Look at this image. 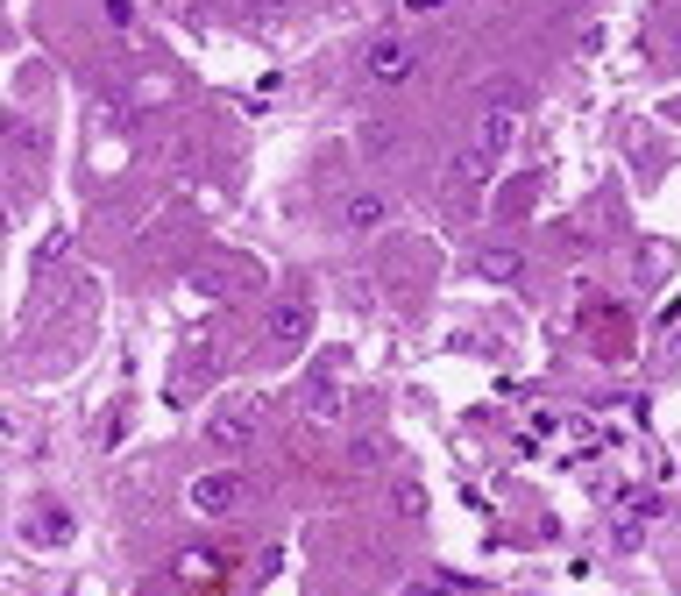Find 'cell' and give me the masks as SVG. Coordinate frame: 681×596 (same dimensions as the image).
Instances as JSON below:
<instances>
[{"label":"cell","mask_w":681,"mask_h":596,"mask_svg":"<svg viewBox=\"0 0 681 596\" xmlns=\"http://www.w3.org/2000/svg\"><path fill=\"white\" fill-rule=\"evenodd\" d=\"M412 71H419V50L405 36H384V43L362 50V79H376V86H405Z\"/></svg>","instance_id":"obj_1"},{"label":"cell","mask_w":681,"mask_h":596,"mask_svg":"<svg viewBox=\"0 0 681 596\" xmlns=\"http://www.w3.org/2000/svg\"><path fill=\"white\" fill-rule=\"evenodd\" d=\"M511 135H518V100H490L483 107V121H476V149H483V157H504V149H511Z\"/></svg>","instance_id":"obj_2"},{"label":"cell","mask_w":681,"mask_h":596,"mask_svg":"<svg viewBox=\"0 0 681 596\" xmlns=\"http://www.w3.org/2000/svg\"><path fill=\"white\" fill-rule=\"evenodd\" d=\"M235 497H242L235 476H199V483H192V504H199V511H227Z\"/></svg>","instance_id":"obj_3"},{"label":"cell","mask_w":681,"mask_h":596,"mask_svg":"<svg viewBox=\"0 0 681 596\" xmlns=\"http://www.w3.org/2000/svg\"><path fill=\"white\" fill-rule=\"evenodd\" d=\"M384 213H391V206L376 199V192H355V199H348V228H362V235H369V228H384Z\"/></svg>","instance_id":"obj_4"},{"label":"cell","mask_w":681,"mask_h":596,"mask_svg":"<svg viewBox=\"0 0 681 596\" xmlns=\"http://www.w3.org/2000/svg\"><path fill=\"white\" fill-rule=\"evenodd\" d=\"M249 433H256V419H249V412H220V419H213V440H220V447H242Z\"/></svg>","instance_id":"obj_5"},{"label":"cell","mask_w":681,"mask_h":596,"mask_svg":"<svg viewBox=\"0 0 681 596\" xmlns=\"http://www.w3.org/2000/svg\"><path fill=\"white\" fill-rule=\"evenodd\" d=\"M405 596H462V589H454V582H412Z\"/></svg>","instance_id":"obj_6"}]
</instances>
